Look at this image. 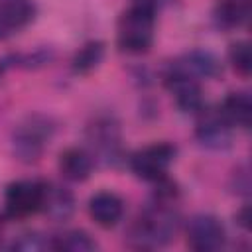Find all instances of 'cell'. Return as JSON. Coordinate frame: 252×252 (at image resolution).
<instances>
[{
  "label": "cell",
  "instance_id": "1",
  "mask_svg": "<svg viewBox=\"0 0 252 252\" xmlns=\"http://www.w3.org/2000/svg\"><path fill=\"white\" fill-rule=\"evenodd\" d=\"M179 189L169 179L163 177L154 183L152 201L140 211L128 228V244L138 250H156L167 246L181 224L179 211L175 207Z\"/></svg>",
  "mask_w": 252,
  "mask_h": 252
},
{
  "label": "cell",
  "instance_id": "2",
  "mask_svg": "<svg viewBox=\"0 0 252 252\" xmlns=\"http://www.w3.org/2000/svg\"><path fill=\"white\" fill-rule=\"evenodd\" d=\"M55 134L51 116L33 112L24 116L12 132V154L22 163H35L41 159Z\"/></svg>",
  "mask_w": 252,
  "mask_h": 252
},
{
  "label": "cell",
  "instance_id": "3",
  "mask_svg": "<svg viewBox=\"0 0 252 252\" xmlns=\"http://www.w3.org/2000/svg\"><path fill=\"white\" fill-rule=\"evenodd\" d=\"M156 37V12L132 4L116 22V45L122 53L140 55L150 51Z\"/></svg>",
  "mask_w": 252,
  "mask_h": 252
},
{
  "label": "cell",
  "instance_id": "4",
  "mask_svg": "<svg viewBox=\"0 0 252 252\" xmlns=\"http://www.w3.org/2000/svg\"><path fill=\"white\" fill-rule=\"evenodd\" d=\"M87 142H89V152L93 154L94 161L100 159L106 165H118L124 159L122 152V134H120V124L114 116H96L93 122L87 126Z\"/></svg>",
  "mask_w": 252,
  "mask_h": 252
},
{
  "label": "cell",
  "instance_id": "5",
  "mask_svg": "<svg viewBox=\"0 0 252 252\" xmlns=\"http://www.w3.org/2000/svg\"><path fill=\"white\" fill-rule=\"evenodd\" d=\"M177 158V146L171 142H156L136 150L128 158V167L132 173L148 183H156L167 175L169 165Z\"/></svg>",
  "mask_w": 252,
  "mask_h": 252
},
{
  "label": "cell",
  "instance_id": "6",
  "mask_svg": "<svg viewBox=\"0 0 252 252\" xmlns=\"http://www.w3.org/2000/svg\"><path fill=\"white\" fill-rule=\"evenodd\" d=\"M163 85L171 93L175 106L185 114H197L205 106V96L199 79L181 71L173 61L163 67Z\"/></svg>",
  "mask_w": 252,
  "mask_h": 252
},
{
  "label": "cell",
  "instance_id": "7",
  "mask_svg": "<svg viewBox=\"0 0 252 252\" xmlns=\"http://www.w3.org/2000/svg\"><path fill=\"white\" fill-rule=\"evenodd\" d=\"M195 116H197L195 138L203 148L222 152V150H228L232 146L234 128L220 114L219 106H207L205 104Z\"/></svg>",
  "mask_w": 252,
  "mask_h": 252
},
{
  "label": "cell",
  "instance_id": "8",
  "mask_svg": "<svg viewBox=\"0 0 252 252\" xmlns=\"http://www.w3.org/2000/svg\"><path fill=\"white\" fill-rule=\"evenodd\" d=\"M43 181L37 179H18L12 181L4 191V219H26L39 213Z\"/></svg>",
  "mask_w": 252,
  "mask_h": 252
},
{
  "label": "cell",
  "instance_id": "9",
  "mask_svg": "<svg viewBox=\"0 0 252 252\" xmlns=\"http://www.w3.org/2000/svg\"><path fill=\"white\" fill-rule=\"evenodd\" d=\"M187 246L195 252L220 250L226 242V228L219 217L209 213L193 215L185 224Z\"/></svg>",
  "mask_w": 252,
  "mask_h": 252
},
{
  "label": "cell",
  "instance_id": "10",
  "mask_svg": "<svg viewBox=\"0 0 252 252\" xmlns=\"http://www.w3.org/2000/svg\"><path fill=\"white\" fill-rule=\"evenodd\" d=\"M39 213H43L53 222H65L75 213V195L69 187L53 181H43L41 189V205Z\"/></svg>",
  "mask_w": 252,
  "mask_h": 252
},
{
  "label": "cell",
  "instance_id": "11",
  "mask_svg": "<svg viewBox=\"0 0 252 252\" xmlns=\"http://www.w3.org/2000/svg\"><path fill=\"white\" fill-rule=\"evenodd\" d=\"M37 14L33 0H0V41L28 28Z\"/></svg>",
  "mask_w": 252,
  "mask_h": 252
},
{
  "label": "cell",
  "instance_id": "12",
  "mask_svg": "<svg viewBox=\"0 0 252 252\" xmlns=\"http://www.w3.org/2000/svg\"><path fill=\"white\" fill-rule=\"evenodd\" d=\"M173 63L181 71L189 73L191 77H195L199 81L201 79H217L222 75L220 59L209 49H191V51L179 55L177 59H173Z\"/></svg>",
  "mask_w": 252,
  "mask_h": 252
},
{
  "label": "cell",
  "instance_id": "13",
  "mask_svg": "<svg viewBox=\"0 0 252 252\" xmlns=\"http://www.w3.org/2000/svg\"><path fill=\"white\" fill-rule=\"evenodd\" d=\"M94 163L96 161H94L93 154L87 148H79V146L65 148L59 154V159H57L59 173L67 181H73V183L87 181L91 177L93 169H94Z\"/></svg>",
  "mask_w": 252,
  "mask_h": 252
},
{
  "label": "cell",
  "instance_id": "14",
  "mask_svg": "<svg viewBox=\"0 0 252 252\" xmlns=\"http://www.w3.org/2000/svg\"><path fill=\"white\" fill-rule=\"evenodd\" d=\"M89 215L98 226L112 228L122 220L124 201L114 191H108V189L96 191L89 199Z\"/></svg>",
  "mask_w": 252,
  "mask_h": 252
},
{
  "label": "cell",
  "instance_id": "15",
  "mask_svg": "<svg viewBox=\"0 0 252 252\" xmlns=\"http://www.w3.org/2000/svg\"><path fill=\"white\" fill-rule=\"evenodd\" d=\"M252 0H217L213 10V22L219 30H236L250 20Z\"/></svg>",
  "mask_w": 252,
  "mask_h": 252
},
{
  "label": "cell",
  "instance_id": "16",
  "mask_svg": "<svg viewBox=\"0 0 252 252\" xmlns=\"http://www.w3.org/2000/svg\"><path fill=\"white\" fill-rule=\"evenodd\" d=\"M220 114L228 120L232 128H250V118H252V98L246 91H234L228 93L220 104H217Z\"/></svg>",
  "mask_w": 252,
  "mask_h": 252
},
{
  "label": "cell",
  "instance_id": "17",
  "mask_svg": "<svg viewBox=\"0 0 252 252\" xmlns=\"http://www.w3.org/2000/svg\"><path fill=\"white\" fill-rule=\"evenodd\" d=\"M104 51H106V45L100 39H91V41L83 43L71 57L73 75H89L91 71H94L102 63Z\"/></svg>",
  "mask_w": 252,
  "mask_h": 252
},
{
  "label": "cell",
  "instance_id": "18",
  "mask_svg": "<svg viewBox=\"0 0 252 252\" xmlns=\"http://www.w3.org/2000/svg\"><path fill=\"white\" fill-rule=\"evenodd\" d=\"M96 248H98L96 240L89 232L79 230V228L65 230V232H59V234L51 236V250H61V252H91V250H96Z\"/></svg>",
  "mask_w": 252,
  "mask_h": 252
},
{
  "label": "cell",
  "instance_id": "19",
  "mask_svg": "<svg viewBox=\"0 0 252 252\" xmlns=\"http://www.w3.org/2000/svg\"><path fill=\"white\" fill-rule=\"evenodd\" d=\"M228 63L240 77H248L252 69V55H250V43L240 39L234 41L228 47Z\"/></svg>",
  "mask_w": 252,
  "mask_h": 252
},
{
  "label": "cell",
  "instance_id": "20",
  "mask_svg": "<svg viewBox=\"0 0 252 252\" xmlns=\"http://www.w3.org/2000/svg\"><path fill=\"white\" fill-rule=\"evenodd\" d=\"M55 59V51L51 47H35L33 51L16 53L18 69H41Z\"/></svg>",
  "mask_w": 252,
  "mask_h": 252
},
{
  "label": "cell",
  "instance_id": "21",
  "mask_svg": "<svg viewBox=\"0 0 252 252\" xmlns=\"http://www.w3.org/2000/svg\"><path fill=\"white\" fill-rule=\"evenodd\" d=\"M12 250H20V252H39V250H51V236H43L37 232H26L20 234L12 244Z\"/></svg>",
  "mask_w": 252,
  "mask_h": 252
},
{
  "label": "cell",
  "instance_id": "22",
  "mask_svg": "<svg viewBox=\"0 0 252 252\" xmlns=\"http://www.w3.org/2000/svg\"><path fill=\"white\" fill-rule=\"evenodd\" d=\"M232 179H234L232 187H234V191L238 195H248L250 193V177H248V169L246 167L236 169V173H234Z\"/></svg>",
  "mask_w": 252,
  "mask_h": 252
},
{
  "label": "cell",
  "instance_id": "23",
  "mask_svg": "<svg viewBox=\"0 0 252 252\" xmlns=\"http://www.w3.org/2000/svg\"><path fill=\"white\" fill-rule=\"evenodd\" d=\"M236 222H238V226H242L244 230H248V226H250V207L248 205H244L238 213H236Z\"/></svg>",
  "mask_w": 252,
  "mask_h": 252
},
{
  "label": "cell",
  "instance_id": "24",
  "mask_svg": "<svg viewBox=\"0 0 252 252\" xmlns=\"http://www.w3.org/2000/svg\"><path fill=\"white\" fill-rule=\"evenodd\" d=\"M167 0H132V4H138V6H146V8H150V10H154V12H158L163 4H165Z\"/></svg>",
  "mask_w": 252,
  "mask_h": 252
},
{
  "label": "cell",
  "instance_id": "25",
  "mask_svg": "<svg viewBox=\"0 0 252 252\" xmlns=\"http://www.w3.org/2000/svg\"><path fill=\"white\" fill-rule=\"evenodd\" d=\"M2 220H4V215H0V230H2Z\"/></svg>",
  "mask_w": 252,
  "mask_h": 252
}]
</instances>
